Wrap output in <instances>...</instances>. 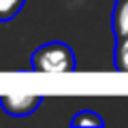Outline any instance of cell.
Returning a JSON list of instances; mask_svg holds the SVG:
<instances>
[{"label": "cell", "instance_id": "cell-1", "mask_svg": "<svg viewBox=\"0 0 128 128\" xmlns=\"http://www.w3.org/2000/svg\"><path fill=\"white\" fill-rule=\"evenodd\" d=\"M34 73L60 75V73H73L75 70V54L66 43L51 41L41 45L30 58Z\"/></svg>", "mask_w": 128, "mask_h": 128}, {"label": "cell", "instance_id": "cell-2", "mask_svg": "<svg viewBox=\"0 0 128 128\" xmlns=\"http://www.w3.org/2000/svg\"><path fill=\"white\" fill-rule=\"evenodd\" d=\"M43 105L41 94H2L0 96V107L6 115L13 118H26L34 113Z\"/></svg>", "mask_w": 128, "mask_h": 128}, {"label": "cell", "instance_id": "cell-3", "mask_svg": "<svg viewBox=\"0 0 128 128\" xmlns=\"http://www.w3.org/2000/svg\"><path fill=\"white\" fill-rule=\"evenodd\" d=\"M111 26H113L115 41H120V38H124L128 34V0H115Z\"/></svg>", "mask_w": 128, "mask_h": 128}, {"label": "cell", "instance_id": "cell-4", "mask_svg": "<svg viewBox=\"0 0 128 128\" xmlns=\"http://www.w3.org/2000/svg\"><path fill=\"white\" fill-rule=\"evenodd\" d=\"M113 64L118 73H126L128 75V34L120 41H115V56H113Z\"/></svg>", "mask_w": 128, "mask_h": 128}, {"label": "cell", "instance_id": "cell-5", "mask_svg": "<svg viewBox=\"0 0 128 128\" xmlns=\"http://www.w3.org/2000/svg\"><path fill=\"white\" fill-rule=\"evenodd\" d=\"M70 126H96V128H102L105 126V120H102L98 113H94V111L83 109V111H79V113L73 115Z\"/></svg>", "mask_w": 128, "mask_h": 128}, {"label": "cell", "instance_id": "cell-6", "mask_svg": "<svg viewBox=\"0 0 128 128\" xmlns=\"http://www.w3.org/2000/svg\"><path fill=\"white\" fill-rule=\"evenodd\" d=\"M26 0H0V22H11L24 9Z\"/></svg>", "mask_w": 128, "mask_h": 128}]
</instances>
